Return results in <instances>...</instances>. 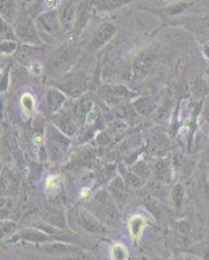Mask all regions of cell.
Wrapping results in <instances>:
<instances>
[{
	"mask_svg": "<svg viewBox=\"0 0 209 260\" xmlns=\"http://www.w3.org/2000/svg\"><path fill=\"white\" fill-rule=\"evenodd\" d=\"M46 152L51 161H61L68 154L69 147L72 145V138L64 134L61 130L57 129L52 122L46 125L45 134H43Z\"/></svg>",
	"mask_w": 209,
	"mask_h": 260,
	"instance_id": "6da1fadb",
	"label": "cell"
},
{
	"mask_svg": "<svg viewBox=\"0 0 209 260\" xmlns=\"http://www.w3.org/2000/svg\"><path fill=\"white\" fill-rule=\"evenodd\" d=\"M92 213L100 220L104 225H116L118 221L120 213H118V206L115 199L111 197L108 190H97L91 199Z\"/></svg>",
	"mask_w": 209,
	"mask_h": 260,
	"instance_id": "7a4b0ae2",
	"label": "cell"
},
{
	"mask_svg": "<svg viewBox=\"0 0 209 260\" xmlns=\"http://www.w3.org/2000/svg\"><path fill=\"white\" fill-rule=\"evenodd\" d=\"M71 213L72 217L76 220L77 226L85 233L90 234V236H104V234H107L106 225L87 208H73Z\"/></svg>",
	"mask_w": 209,
	"mask_h": 260,
	"instance_id": "3957f363",
	"label": "cell"
},
{
	"mask_svg": "<svg viewBox=\"0 0 209 260\" xmlns=\"http://www.w3.org/2000/svg\"><path fill=\"white\" fill-rule=\"evenodd\" d=\"M99 95L103 98L106 103L112 108L126 103H133L139 96L138 92L130 90L129 87L122 85H104L99 89Z\"/></svg>",
	"mask_w": 209,
	"mask_h": 260,
	"instance_id": "277c9868",
	"label": "cell"
},
{
	"mask_svg": "<svg viewBox=\"0 0 209 260\" xmlns=\"http://www.w3.org/2000/svg\"><path fill=\"white\" fill-rule=\"evenodd\" d=\"M15 24V31L17 39L22 41L25 45L38 46L42 43V38L38 32V27L34 25L31 18L26 13H20L13 22Z\"/></svg>",
	"mask_w": 209,
	"mask_h": 260,
	"instance_id": "5b68a950",
	"label": "cell"
},
{
	"mask_svg": "<svg viewBox=\"0 0 209 260\" xmlns=\"http://www.w3.org/2000/svg\"><path fill=\"white\" fill-rule=\"evenodd\" d=\"M78 55H80V51H78V48L74 47V46H61V47L57 48L53 52V56L51 59V68H52L53 72H56V73H66V72L71 71L74 62L77 61Z\"/></svg>",
	"mask_w": 209,
	"mask_h": 260,
	"instance_id": "8992f818",
	"label": "cell"
},
{
	"mask_svg": "<svg viewBox=\"0 0 209 260\" xmlns=\"http://www.w3.org/2000/svg\"><path fill=\"white\" fill-rule=\"evenodd\" d=\"M51 122L71 138L76 136L77 132H78V124H77L76 116H74L73 103H72V106L65 104L59 112L51 116Z\"/></svg>",
	"mask_w": 209,
	"mask_h": 260,
	"instance_id": "52a82bcc",
	"label": "cell"
},
{
	"mask_svg": "<svg viewBox=\"0 0 209 260\" xmlns=\"http://www.w3.org/2000/svg\"><path fill=\"white\" fill-rule=\"evenodd\" d=\"M56 241H62L59 237H53L46 232L41 231L38 228H25L22 231L17 232L15 236L9 241L8 243H17V242H27L34 243V245H45V243L56 242ZM64 242V241H62Z\"/></svg>",
	"mask_w": 209,
	"mask_h": 260,
	"instance_id": "ba28073f",
	"label": "cell"
},
{
	"mask_svg": "<svg viewBox=\"0 0 209 260\" xmlns=\"http://www.w3.org/2000/svg\"><path fill=\"white\" fill-rule=\"evenodd\" d=\"M37 27H38L39 36L43 41L45 38L51 39L53 36H56L60 27H62L57 11H45L43 13H41L37 18Z\"/></svg>",
	"mask_w": 209,
	"mask_h": 260,
	"instance_id": "9c48e42d",
	"label": "cell"
},
{
	"mask_svg": "<svg viewBox=\"0 0 209 260\" xmlns=\"http://www.w3.org/2000/svg\"><path fill=\"white\" fill-rule=\"evenodd\" d=\"M94 96H92V94H90V92H85V94L81 95L78 99H74L73 110L78 127L83 126V125L86 124L89 116L91 115V112L94 111Z\"/></svg>",
	"mask_w": 209,
	"mask_h": 260,
	"instance_id": "30bf717a",
	"label": "cell"
},
{
	"mask_svg": "<svg viewBox=\"0 0 209 260\" xmlns=\"http://www.w3.org/2000/svg\"><path fill=\"white\" fill-rule=\"evenodd\" d=\"M37 251H39L43 255H50V256H66L72 255L74 252L81 251L82 248L74 243L62 242V241H56V242L45 243V245H38L36 247Z\"/></svg>",
	"mask_w": 209,
	"mask_h": 260,
	"instance_id": "8fae6325",
	"label": "cell"
},
{
	"mask_svg": "<svg viewBox=\"0 0 209 260\" xmlns=\"http://www.w3.org/2000/svg\"><path fill=\"white\" fill-rule=\"evenodd\" d=\"M78 4H80V0H64L57 9V15H59L60 22L65 32L73 31Z\"/></svg>",
	"mask_w": 209,
	"mask_h": 260,
	"instance_id": "7c38bea8",
	"label": "cell"
},
{
	"mask_svg": "<svg viewBox=\"0 0 209 260\" xmlns=\"http://www.w3.org/2000/svg\"><path fill=\"white\" fill-rule=\"evenodd\" d=\"M41 217L46 224L56 226L59 229H62V231H69L68 216H66V213L62 212L60 208L47 204V206L42 208Z\"/></svg>",
	"mask_w": 209,
	"mask_h": 260,
	"instance_id": "4fadbf2b",
	"label": "cell"
},
{
	"mask_svg": "<svg viewBox=\"0 0 209 260\" xmlns=\"http://www.w3.org/2000/svg\"><path fill=\"white\" fill-rule=\"evenodd\" d=\"M107 190L111 194L115 202L117 203L118 207H122L125 203L129 199V189L130 187L127 186L126 182L124 181V178L121 177L120 175H116L112 180L109 181L107 183Z\"/></svg>",
	"mask_w": 209,
	"mask_h": 260,
	"instance_id": "5bb4252c",
	"label": "cell"
},
{
	"mask_svg": "<svg viewBox=\"0 0 209 260\" xmlns=\"http://www.w3.org/2000/svg\"><path fill=\"white\" fill-rule=\"evenodd\" d=\"M92 9H94V4L92 0H80L78 4V9H77V16H76V22H74L73 27V36L80 37L85 27L89 24L90 17H91Z\"/></svg>",
	"mask_w": 209,
	"mask_h": 260,
	"instance_id": "9a60e30c",
	"label": "cell"
},
{
	"mask_svg": "<svg viewBox=\"0 0 209 260\" xmlns=\"http://www.w3.org/2000/svg\"><path fill=\"white\" fill-rule=\"evenodd\" d=\"M116 32H117V29H116V26L112 22H104V24H101L100 26L97 27L96 31L94 32V36H92L91 42H90V48L92 51H97L103 48L115 37Z\"/></svg>",
	"mask_w": 209,
	"mask_h": 260,
	"instance_id": "2e32d148",
	"label": "cell"
},
{
	"mask_svg": "<svg viewBox=\"0 0 209 260\" xmlns=\"http://www.w3.org/2000/svg\"><path fill=\"white\" fill-rule=\"evenodd\" d=\"M152 175L155 180L168 185L171 181L173 175V166L168 156H156L152 161Z\"/></svg>",
	"mask_w": 209,
	"mask_h": 260,
	"instance_id": "e0dca14e",
	"label": "cell"
},
{
	"mask_svg": "<svg viewBox=\"0 0 209 260\" xmlns=\"http://www.w3.org/2000/svg\"><path fill=\"white\" fill-rule=\"evenodd\" d=\"M45 101L47 113L50 116H52L56 112H59L62 107L66 104L68 96H66V94H65L64 91H61L59 87H55V89H48L47 91H46Z\"/></svg>",
	"mask_w": 209,
	"mask_h": 260,
	"instance_id": "ac0fdd59",
	"label": "cell"
},
{
	"mask_svg": "<svg viewBox=\"0 0 209 260\" xmlns=\"http://www.w3.org/2000/svg\"><path fill=\"white\" fill-rule=\"evenodd\" d=\"M147 146L153 155L166 156V151L169 150V139L161 132H155L147 138Z\"/></svg>",
	"mask_w": 209,
	"mask_h": 260,
	"instance_id": "d6986e66",
	"label": "cell"
},
{
	"mask_svg": "<svg viewBox=\"0 0 209 260\" xmlns=\"http://www.w3.org/2000/svg\"><path fill=\"white\" fill-rule=\"evenodd\" d=\"M118 175L124 178V181L130 189H142L146 185V181L141 176L136 175L130 167L124 166L122 162L118 164Z\"/></svg>",
	"mask_w": 209,
	"mask_h": 260,
	"instance_id": "ffe728a7",
	"label": "cell"
},
{
	"mask_svg": "<svg viewBox=\"0 0 209 260\" xmlns=\"http://www.w3.org/2000/svg\"><path fill=\"white\" fill-rule=\"evenodd\" d=\"M59 89L64 91L68 98L78 99L81 95L86 92V83L81 78H72V80L65 81L64 83H60Z\"/></svg>",
	"mask_w": 209,
	"mask_h": 260,
	"instance_id": "44dd1931",
	"label": "cell"
},
{
	"mask_svg": "<svg viewBox=\"0 0 209 260\" xmlns=\"http://www.w3.org/2000/svg\"><path fill=\"white\" fill-rule=\"evenodd\" d=\"M133 106L138 115L142 117H148L159 110L156 101L151 96L136 98L135 101H133Z\"/></svg>",
	"mask_w": 209,
	"mask_h": 260,
	"instance_id": "7402d4cb",
	"label": "cell"
},
{
	"mask_svg": "<svg viewBox=\"0 0 209 260\" xmlns=\"http://www.w3.org/2000/svg\"><path fill=\"white\" fill-rule=\"evenodd\" d=\"M18 190V182L17 178L15 175L11 173V171H2V192L4 194V197H12L17 192Z\"/></svg>",
	"mask_w": 209,
	"mask_h": 260,
	"instance_id": "603a6c76",
	"label": "cell"
},
{
	"mask_svg": "<svg viewBox=\"0 0 209 260\" xmlns=\"http://www.w3.org/2000/svg\"><path fill=\"white\" fill-rule=\"evenodd\" d=\"M131 0H92L94 8L101 12H111L115 9L121 8V7L126 6Z\"/></svg>",
	"mask_w": 209,
	"mask_h": 260,
	"instance_id": "cb8c5ba5",
	"label": "cell"
},
{
	"mask_svg": "<svg viewBox=\"0 0 209 260\" xmlns=\"http://www.w3.org/2000/svg\"><path fill=\"white\" fill-rule=\"evenodd\" d=\"M38 51V47L37 46H31V45H21L18 46L17 51L15 53V57L21 61L22 64H29L30 61H32V57L36 56V52Z\"/></svg>",
	"mask_w": 209,
	"mask_h": 260,
	"instance_id": "d4e9b609",
	"label": "cell"
},
{
	"mask_svg": "<svg viewBox=\"0 0 209 260\" xmlns=\"http://www.w3.org/2000/svg\"><path fill=\"white\" fill-rule=\"evenodd\" d=\"M129 232H130V236L133 238L134 241H138L139 238L142 237V233L145 231L146 228V220L142 217V216L135 215L133 216L131 219L129 220Z\"/></svg>",
	"mask_w": 209,
	"mask_h": 260,
	"instance_id": "484cf974",
	"label": "cell"
},
{
	"mask_svg": "<svg viewBox=\"0 0 209 260\" xmlns=\"http://www.w3.org/2000/svg\"><path fill=\"white\" fill-rule=\"evenodd\" d=\"M0 15L3 20L8 21L11 24L15 22L17 18L15 0H0Z\"/></svg>",
	"mask_w": 209,
	"mask_h": 260,
	"instance_id": "4316f807",
	"label": "cell"
},
{
	"mask_svg": "<svg viewBox=\"0 0 209 260\" xmlns=\"http://www.w3.org/2000/svg\"><path fill=\"white\" fill-rule=\"evenodd\" d=\"M92 159H94V152H92V150L85 147L77 154V156L74 157L73 160H72L71 167L73 169H76V167L77 168H83V167H86L87 164H90V162L92 161Z\"/></svg>",
	"mask_w": 209,
	"mask_h": 260,
	"instance_id": "83f0119b",
	"label": "cell"
},
{
	"mask_svg": "<svg viewBox=\"0 0 209 260\" xmlns=\"http://www.w3.org/2000/svg\"><path fill=\"white\" fill-rule=\"evenodd\" d=\"M170 201L173 207L176 210H180L183 206V201H185V187L182 183H176L170 190Z\"/></svg>",
	"mask_w": 209,
	"mask_h": 260,
	"instance_id": "f1b7e54d",
	"label": "cell"
},
{
	"mask_svg": "<svg viewBox=\"0 0 209 260\" xmlns=\"http://www.w3.org/2000/svg\"><path fill=\"white\" fill-rule=\"evenodd\" d=\"M0 36H2V41H16L17 36H16L15 27L12 26L11 22L0 18Z\"/></svg>",
	"mask_w": 209,
	"mask_h": 260,
	"instance_id": "f546056e",
	"label": "cell"
},
{
	"mask_svg": "<svg viewBox=\"0 0 209 260\" xmlns=\"http://www.w3.org/2000/svg\"><path fill=\"white\" fill-rule=\"evenodd\" d=\"M116 171H118V166H116V164H107V166L101 167L97 172L99 181L101 183H108L116 176Z\"/></svg>",
	"mask_w": 209,
	"mask_h": 260,
	"instance_id": "4dcf8cb0",
	"label": "cell"
},
{
	"mask_svg": "<svg viewBox=\"0 0 209 260\" xmlns=\"http://www.w3.org/2000/svg\"><path fill=\"white\" fill-rule=\"evenodd\" d=\"M0 231H2V240L9 241L17 233V224L15 221H11V220H2V226H0Z\"/></svg>",
	"mask_w": 209,
	"mask_h": 260,
	"instance_id": "1f68e13d",
	"label": "cell"
},
{
	"mask_svg": "<svg viewBox=\"0 0 209 260\" xmlns=\"http://www.w3.org/2000/svg\"><path fill=\"white\" fill-rule=\"evenodd\" d=\"M130 168L133 169L136 175L141 176L145 181H147V178L150 177V175L152 173V164L150 166V164H147V161H145V160H139V161L136 160L135 164L130 166Z\"/></svg>",
	"mask_w": 209,
	"mask_h": 260,
	"instance_id": "d6a6232c",
	"label": "cell"
},
{
	"mask_svg": "<svg viewBox=\"0 0 209 260\" xmlns=\"http://www.w3.org/2000/svg\"><path fill=\"white\" fill-rule=\"evenodd\" d=\"M109 255L112 260H129V250L122 243H113Z\"/></svg>",
	"mask_w": 209,
	"mask_h": 260,
	"instance_id": "836d02e7",
	"label": "cell"
},
{
	"mask_svg": "<svg viewBox=\"0 0 209 260\" xmlns=\"http://www.w3.org/2000/svg\"><path fill=\"white\" fill-rule=\"evenodd\" d=\"M190 234H191V226L187 221H180L177 222V226H176V236L180 237V240L182 242L187 241L190 238Z\"/></svg>",
	"mask_w": 209,
	"mask_h": 260,
	"instance_id": "e575fe53",
	"label": "cell"
},
{
	"mask_svg": "<svg viewBox=\"0 0 209 260\" xmlns=\"http://www.w3.org/2000/svg\"><path fill=\"white\" fill-rule=\"evenodd\" d=\"M21 106L27 115H32L34 110H36V101L30 94H24L21 98Z\"/></svg>",
	"mask_w": 209,
	"mask_h": 260,
	"instance_id": "d590c367",
	"label": "cell"
},
{
	"mask_svg": "<svg viewBox=\"0 0 209 260\" xmlns=\"http://www.w3.org/2000/svg\"><path fill=\"white\" fill-rule=\"evenodd\" d=\"M46 190L48 191V194H56L57 190L61 186V181H60L59 176H50V177L46 180Z\"/></svg>",
	"mask_w": 209,
	"mask_h": 260,
	"instance_id": "8d00e7d4",
	"label": "cell"
},
{
	"mask_svg": "<svg viewBox=\"0 0 209 260\" xmlns=\"http://www.w3.org/2000/svg\"><path fill=\"white\" fill-rule=\"evenodd\" d=\"M18 45L16 41H2V56L13 55L17 51Z\"/></svg>",
	"mask_w": 209,
	"mask_h": 260,
	"instance_id": "74e56055",
	"label": "cell"
},
{
	"mask_svg": "<svg viewBox=\"0 0 209 260\" xmlns=\"http://www.w3.org/2000/svg\"><path fill=\"white\" fill-rule=\"evenodd\" d=\"M59 260H95V257L92 256L90 252L81 250V251L74 252V254L72 255H66V256L60 257Z\"/></svg>",
	"mask_w": 209,
	"mask_h": 260,
	"instance_id": "f35d334b",
	"label": "cell"
},
{
	"mask_svg": "<svg viewBox=\"0 0 209 260\" xmlns=\"http://www.w3.org/2000/svg\"><path fill=\"white\" fill-rule=\"evenodd\" d=\"M27 68H29V71L31 72V74H34V76H39V74L42 73V71H43V67H42V64L38 60H32V61H30L29 64H27Z\"/></svg>",
	"mask_w": 209,
	"mask_h": 260,
	"instance_id": "ab89813d",
	"label": "cell"
},
{
	"mask_svg": "<svg viewBox=\"0 0 209 260\" xmlns=\"http://www.w3.org/2000/svg\"><path fill=\"white\" fill-rule=\"evenodd\" d=\"M42 4L43 6H56V4H61L60 3V0H42Z\"/></svg>",
	"mask_w": 209,
	"mask_h": 260,
	"instance_id": "60d3db41",
	"label": "cell"
},
{
	"mask_svg": "<svg viewBox=\"0 0 209 260\" xmlns=\"http://www.w3.org/2000/svg\"><path fill=\"white\" fill-rule=\"evenodd\" d=\"M201 255H203V260H209V248L201 251Z\"/></svg>",
	"mask_w": 209,
	"mask_h": 260,
	"instance_id": "b9f144b4",
	"label": "cell"
},
{
	"mask_svg": "<svg viewBox=\"0 0 209 260\" xmlns=\"http://www.w3.org/2000/svg\"><path fill=\"white\" fill-rule=\"evenodd\" d=\"M208 74H209V71H208Z\"/></svg>",
	"mask_w": 209,
	"mask_h": 260,
	"instance_id": "7bdbcfd3",
	"label": "cell"
}]
</instances>
